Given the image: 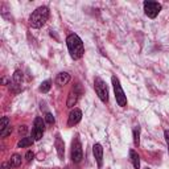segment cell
Instances as JSON below:
<instances>
[{
    "instance_id": "obj_1",
    "label": "cell",
    "mask_w": 169,
    "mask_h": 169,
    "mask_svg": "<svg viewBox=\"0 0 169 169\" xmlns=\"http://www.w3.org/2000/svg\"><path fill=\"white\" fill-rule=\"evenodd\" d=\"M66 45H67V49H69V53L73 60H80L83 56V53H84L83 42L80 38V36L75 35V33H71V35L67 36Z\"/></svg>"
},
{
    "instance_id": "obj_2",
    "label": "cell",
    "mask_w": 169,
    "mask_h": 169,
    "mask_svg": "<svg viewBox=\"0 0 169 169\" xmlns=\"http://www.w3.org/2000/svg\"><path fill=\"white\" fill-rule=\"evenodd\" d=\"M49 19V8L48 7H38L35 12L31 15L29 22L32 28H41Z\"/></svg>"
},
{
    "instance_id": "obj_3",
    "label": "cell",
    "mask_w": 169,
    "mask_h": 169,
    "mask_svg": "<svg viewBox=\"0 0 169 169\" xmlns=\"http://www.w3.org/2000/svg\"><path fill=\"white\" fill-rule=\"evenodd\" d=\"M111 81H112V87H114V93H115V98H116L118 104H119L120 107H126L127 106V97H126L124 91H123L119 80L114 75L111 78Z\"/></svg>"
},
{
    "instance_id": "obj_4",
    "label": "cell",
    "mask_w": 169,
    "mask_h": 169,
    "mask_svg": "<svg viewBox=\"0 0 169 169\" xmlns=\"http://www.w3.org/2000/svg\"><path fill=\"white\" fill-rule=\"evenodd\" d=\"M94 89H95V93L99 97V99L102 100L103 103L109 102V89H107L104 81L99 77H95L94 80Z\"/></svg>"
},
{
    "instance_id": "obj_5",
    "label": "cell",
    "mask_w": 169,
    "mask_h": 169,
    "mask_svg": "<svg viewBox=\"0 0 169 169\" xmlns=\"http://www.w3.org/2000/svg\"><path fill=\"white\" fill-rule=\"evenodd\" d=\"M144 11H145V15H147L148 17L155 19L156 16L160 13L161 4L157 2H152V0H147V2H144Z\"/></svg>"
},
{
    "instance_id": "obj_6",
    "label": "cell",
    "mask_w": 169,
    "mask_h": 169,
    "mask_svg": "<svg viewBox=\"0 0 169 169\" xmlns=\"http://www.w3.org/2000/svg\"><path fill=\"white\" fill-rule=\"evenodd\" d=\"M82 145H81V142L80 139L75 138L74 142H73V145H71V159L74 162H81L82 160Z\"/></svg>"
},
{
    "instance_id": "obj_7",
    "label": "cell",
    "mask_w": 169,
    "mask_h": 169,
    "mask_svg": "<svg viewBox=\"0 0 169 169\" xmlns=\"http://www.w3.org/2000/svg\"><path fill=\"white\" fill-rule=\"evenodd\" d=\"M81 119H82V111L80 109L71 110V112L69 114V119H67V126H69V127L75 126L77 123L81 122Z\"/></svg>"
},
{
    "instance_id": "obj_8",
    "label": "cell",
    "mask_w": 169,
    "mask_h": 169,
    "mask_svg": "<svg viewBox=\"0 0 169 169\" xmlns=\"http://www.w3.org/2000/svg\"><path fill=\"white\" fill-rule=\"evenodd\" d=\"M93 153H94L95 160H97L98 167L100 168V167H102V164H103V148H102V145H100V144H94Z\"/></svg>"
},
{
    "instance_id": "obj_9",
    "label": "cell",
    "mask_w": 169,
    "mask_h": 169,
    "mask_svg": "<svg viewBox=\"0 0 169 169\" xmlns=\"http://www.w3.org/2000/svg\"><path fill=\"white\" fill-rule=\"evenodd\" d=\"M56 148H57V153H58V157L61 160H64V156H65V144H64V140L61 139L60 133L56 135Z\"/></svg>"
},
{
    "instance_id": "obj_10",
    "label": "cell",
    "mask_w": 169,
    "mask_h": 169,
    "mask_svg": "<svg viewBox=\"0 0 169 169\" xmlns=\"http://www.w3.org/2000/svg\"><path fill=\"white\" fill-rule=\"evenodd\" d=\"M78 95H80V93L74 91V90L69 93V97H67V102H66V104H67V107H69V109H73V107H74V106L77 104Z\"/></svg>"
},
{
    "instance_id": "obj_11",
    "label": "cell",
    "mask_w": 169,
    "mask_h": 169,
    "mask_svg": "<svg viewBox=\"0 0 169 169\" xmlns=\"http://www.w3.org/2000/svg\"><path fill=\"white\" fill-rule=\"evenodd\" d=\"M56 82H57V84H60V86L67 84L70 82V74H67V73H65V71L60 73V74L57 75V78H56Z\"/></svg>"
},
{
    "instance_id": "obj_12",
    "label": "cell",
    "mask_w": 169,
    "mask_h": 169,
    "mask_svg": "<svg viewBox=\"0 0 169 169\" xmlns=\"http://www.w3.org/2000/svg\"><path fill=\"white\" fill-rule=\"evenodd\" d=\"M129 159H131V162L135 169L140 168V156L138 155V152H135L133 149L129 151Z\"/></svg>"
},
{
    "instance_id": "obj_13",
    "label": "cell",
    "mask_w": 169,
    "mask_h": 169,
    "mask_svg": "<svg viewBox=\"0 0 169 169\" xmlns=\"http://www.w3.org/2000/svg\"><path fill=\"white\" fill-rule=\"evenodd\" d=\"M9 164L12 168H17L21 165V156L17 155V153H15L12 155V157H11V160H9Z\"/></svg>"
},
{
    "instance_id": "obj_14",
    "label": "cell",
    "mask_w": 169,
    "mask_h": 169,
    "mask_svg": "<svg viewBox=\"0 0 169 169\" xmlns=\"http://www.w3.org/2000/svg\"><path fill=\"white\" fill-rule=\"evenodd\" d=\"M33 140L35 139H32V138H22L20 142L17 143V147L19 148H25V147H29V145L33 144Z\"/></svg>"
},
{
    "instance_id": "obj_15",
    "label": "cell",
    "mask_w": 169,
    "mask_h": 169,
    "mask_svg": "<svg viewBox=\"0 0 169 169\" xmlns=\"http://www.w3.org/2000/svg\"><path fill=\"white\" fill-rule=\"evenodd\" d=\"M133 143L136 147H139V144H140V127L139 126L133 128Z\"/></svg>"
},
{
    "instance_id": "obj_16",
    "label": "cell",
    "mask_w": 169,
    "mask_h": 169,
    "mask_svg": "<svg viewBox=\"0 0 169 169\" xmlns=\"http://www.w3.org/2000/svg\"><path fill=\"white\" fill-rule=\"evenodd\" d=\"M22 80H24V75H22V71L20 70H16L15 74H13V82L17 83V84H21Z\"/></svg>"
},
{
    "instance_id": "obj_17",
    "label": "cell",
    "mask_w": 169,
    "mask_h": 169,
    "mask_svg": "<svg viewBox=\"0 0 169 169\" xmlns=\"http://www.w3.org/2000/svg\"><path fill=\"white\" fill-rule=\"evenodd\" d=\"M50 87H52V82H50L49 80L48 81H44L41 83V86H40V91L41 93H48L49 90H50Z\"/></svg>"
},
{
    "instance_id": "obj_18",
    "label": "cell",
    "mask_w": 169,
    "mask_h": 169,
    "mask_svg": "<svg viewBox=\"0 0 169 169\" xmlns=\"http://www.w3.org/2000/svg\"><path fill=\"white\" fill-rule=\"evenodd\" d=\"M11 124H9V119L7 116H3L2 118V120H0V132L3 131V129H5L7 127H9Z\"/></svg>"
},
{
    "instance_id": "obj_19",
    "label": "cell",
    "mask_w": 169,
    "mask_h": 169,
    "mask_svg": "<svg viewBox=\"0 0 169 169\" xmlns=\"http://www.w3.org/2000/svg\"><path fill=\"white\" fill-rule=\"evenodd\" d=\"M35 128L44 131V120H42V118L38 116V118H36V119H35Z\"/></svg>"
},
{
    "instance_id": "obj_20",
    "label": "cell",
    "mask_w": 169,
    "mask_h": 169,
    "mask_svg": "<svg viewBox=\"0 0 169 169\" xmlns=\"http://www.w3.org/2000/svg\"><path fill=\"white\" fill-rule=\"evenodd\" d=\"M32 133H33V138H35V140H40L42 138L44 131H41V129H37V128H33Z\"/></svg>"
},
{
    "instance_id": "obj_21",
    "label": "cell",
    "mask_w": 169,
    "mask_h": 169,
    "mask_svg": "<svg viewBox=\"0 0 169 169\" xmlns=\"http://www.w3.org/2000/svg\"><path fill=\"white\" fill-rule=\"evenodd\" d=\"M45 120H46L48 124H53L54 123V116L50 114V112H46V114H45Z\"/></svg>"
},
{
    "instance_id": "obj_22",
    "label": "cell",
    "mask_w": 169,
    "mask_h": 169,
    "mask_svg": "<svg viewBox=\"0 0 169 169\" xmlns=\"http://www.w3.org/2000/svg\"><path fill=\"white\" fill-rule=\"evenodd\" d=\"M11 132H12V127H7L5 129H3L2 132H0V136L2 138H5V136H8V135H11Z\"/></svg>"
},
{
    "instance_id": "obj_23",
    "label": "cell",
    "mask_w": 169,
    "mask_h": 169,
    "mask_svg": "<svg viewBox=\"0 0 169 169\" xmlns=\"http://www.w3.org/2000/svg\"><path fill=\"white\" fill-rule=\"evenodd\" d=\"M33 157H35V153H33L32 151H28V152H27V155H25L27 161H32V160H33Z\"/></svg>"
},
{
    "instance_id": "obj_24",
    "label": "cell",
    "mask_w": 169,
    "mask_h": 169,
    "mask_svg": "<svg viewBox=\"0 0 169 169\" xmlns=\"http://www.w3.org/2000/svg\"><path fill=\"white\" fill-rule=\"evenodd\" d=\"M164 136H165V142H167V145H168V152H169V129L164 132Z\"/></svg>"
},
{
    "instance_id": "obj_25",
    "label": "cell",
    "mask_w": 169,
    "mask_h": 169,
    "mask_svg": "<svg viewBox=\"0 0 169 169\" xmlns=\"http://www.w3.org/2000/svg\"><path fill=\"white\" fill-rule=\"evenodd\" d=\"M19 132H20V135H21V133L24 135V133L27 132V126H21V127L19 128Z\"/></svg>"
},
{
    "instance_id": "obj_26",
    "label": "cell",
    "mask_w": 169,
    "mask_h": 169,
    "mask_svg": "<svg viewBox=\"0 0 169 169\" xmlns=\"http://www.w3.org/2000/svg\"><path fill=\"white\" fill-rule=\"evenodd\" d=\"M3 169H8V168H11V164H9V161L8 162H4L3 164V167H2Z\"/></svg>"
}]
</instances>
